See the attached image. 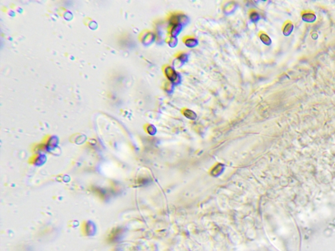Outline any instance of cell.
Listing matches in <instances>:
<instances>
[{
  "label": "cell",
  "mask_w": 335,
  "mask_h": 251,
  "mask_svg": "<svg viewBox=\"0 0 335 251\" xmlns=\"http://www.w3.org/2000/svg\"><path fill=\"white\" fill-rule=\"evenodd\" d=\"M168 27L183 26L188 22V18L182 12H172L168 16Z\"/></svg>",
  "instance_id": "obj_1"
},
{
  "label": "cell",
  "mask_w": 335,
  "mask_h": 251,
  "mask_svg": "<svg viewBox=\"0 0 335 251\" xmlns=\"http://www.w3.org/2000/svg\"><path fill=\"white\" fill-rule=\"evenodd\" d=\"M163 73L167 81H169L174 84H178L180 82V76L173 67L169 64H165L163 66Z\"/></svg>",
  "instance_id": "obj_2"
},
{
  "label": "cell",
  "mask_w": 335,
  "mask_h": 251,
  "mask_svg": "<svg viewBox=\"0 0 335 251\" xmlns=\"http://www.w3.org/2000/svg\"><path fill=\"white\" fill-rule=\"evenodd\" d=\"M182 42L186 46L189 48H194L198 44V41L194 36H185L182 38Z\"/></svg>",
  "instance_id": "obj_3"
},
{
  "label": "cell",
  "mask_w": 335,
  "mask_h": 251,
  "mask_svg": "<svg viewBox=\"0 0 335 251\" xmlns=\"http://www.w3.org/2000/svg\"><path fill=\"white\" fill-rule=\"evenodd\" d=\"M181 111V113L182 114V115L185 117H187V119H191V120H194L196 118H197V114H196L194 111L190 110V109H188V108H186V107H184L180 110Z\"/></svg>",
  "instance_id": "obj_4"
},
{
  "label": "cell",
  "mask_w": 335,
  "mask_h": 251,
  "mask_svg": "<svg viewBox=\"0 0 335 251\" xmlns=\"http://www.w3.org/2000/svg\"><path fill=\"white\" fill-rule=\"evenodd\" d=\"M174 56V58L182 64H183V63H186V62L188 60V56L187 53H185V52H184V51L178 52V53L176 54Z\"/></svg>",
  "instance_id": "obj_5"
},
{
  "label": "cell",
  "mask_w": 335,
  "mask_h": 251,
  "mask_svg": "<svg viewBox=\"0 0 335 251\" xmlns=\"http://www.w3.org/2000/svg\"><path fill=\"white\" fill-rule=\"evenodd\" d=\"M174 84L172 83H171L169 81H165L163 83V89L164 91L167 92L168 93H172L174 89Z\"/></svg>",
  "instance_id": "obj_6"
},
{
  "label": "cell",
  "mask_w": 335,
  "mask_h": 251,
  "mask_svg": "<svg viewBox=\"0 0 335 251\" xmlns=\"http://www.w3.org/2000/svg\"><path fill=\"white\" fill-rule=\"evenodd\" d=\"M154 37L155 36H154V35H153V34L152 33V32H147L144 34V36H143L142 40L143 41V42L150 44L153 40V39H154Z\"/></svg>",
  "instance_id": "obj_7"
},
{
  "label": "cell",
  "mask_w": 335,
  "mask_h": 251,
  "mask_svg": "<svg viewBox=\"0 0 335 251\" xmlns=\"http://www.w3.org/2000/svg\"><path fill=\"white\" fill-rule=\"evenodd\" d=\"M223 168V165L222 164L220 163L217 164L216 166H215V167L212 169L211 175L213 176H217L218 175H219L220 173L222 172Z\"/></svg>",
  "instance_id": "obj_8"
},
{
  "label": "cell",
  "mask_w": 335,
  "mask_h": 251,
  "mask_svg": "<svg viewBox=\"0 0 335 251\" xmlns=\"http://www.w3.org/2000/svg\"><path fill=\"white\" fill-rule=\"evenodd\" d=\"M165 41L170 47H174L177 44L178 40L177 38V37L168 36L167 38H166Z\"/></svg>",
  "instance_id": "obj_9"
},
{
  "label": "cell",
  "mask_w": 335,
  "mask_h": 251,
  "mask_svg": "<svg viewBox=\"0 0 335 251\" xmlns=\"http://www.w3.org/2000/svg\"><path fill=\"white\" fill-rule=\"evenodd\" d=\"M249 18L252 22H257L259 19V14L255 9H251L249 12Z\"/></svg>",
  "instance_id": "obj_10"
},
{
  "label": "cell",
  "mask_w": 335,
  "mask_h": 251,
  "mask_svg": "<svg viewBox=\"0 0 335 251\" xmlns=\"http://www.w3.org/2000/svg\"><path fill=\"white\" fill-rule=\"evenodd\" d=\"M235 6H235V5L234 4V3H233V2H231V4H229L227 7H225V11L227 12V14L231 13V12H234L235 9Z\"/></svg>",
  "instance_id": "obj_11"
},
{
  "label": "cell",
  "mask_w": 335,
  "mask_h": 251,
  "mask_svg": "<svg viewBox=\"0 0 335 251\" xmlns=\"http://www.w3.org/2000/svg\"><path fill=\"white\" fill-rule=\"evenodd\" d=\"M259 35L260 39L262 40V41L264 42V43L267 44V42H270V40L269 38V37H268L265 33H264V32H260Z\"/></svg>",
  "instance_id": "obj_12"
}]
</instances>
